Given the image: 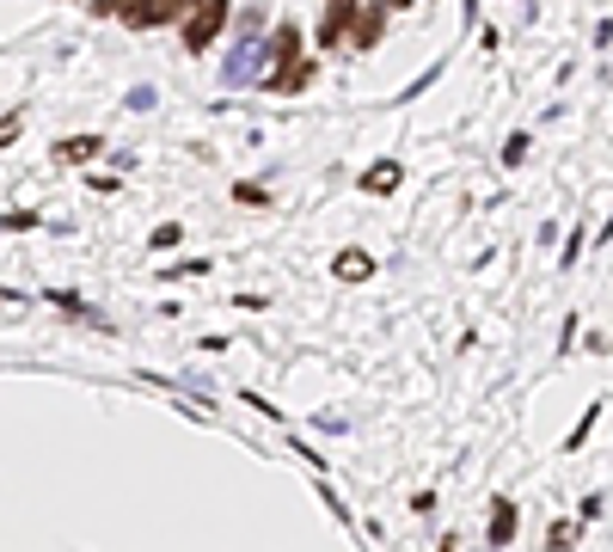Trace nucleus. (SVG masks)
<instances>
[{
	"instance_id": "1",
	"label": "nucleus",
	"mask_w": 613,
	"mask_h": 552,
	"mask_svg": "<svg viewBox=\"0 0 613 552\" xmlns=\"http://www.w3.org/2000/svg\"><path fill=\"white\" fill-rule=\"evenodd\" d=\"M221 25H228V0H190V19H184V49H209Z\"/></svg>"
},
{
	"instance_id": "2",
	"label": "nucleus",
	"mask_w": 613,
	"mask_h": 552,
	"mask_svg": "<svg viewBox=\"0 0 613 552\" xmlns=\"http://www.w3.org/2000/svg\"><path fill=\"white\" fill-rule=\"evenodd\" d=\"M184 7H190V0H129V7H123V19H129L136 31H148V25H166V19H178Z\"/></svg>"
},
{
	"instance_id": "3",
	"label": "nucleus",
	"mask_w": 613,
	"mask_h": 552,
	"mask_svg": "<svg viewBox=\"0 0 613 552\" xmlns=\"http://www.w3.org/2000/svg\"><path fill=\"white\" fill-rule=\"evenodd\" d=\"M516 504H509V497H490V547H509V540H516Z\"/></svg>"
},
{
	"instance_id": "4",
	"label": "nucleus",
	"mask_w": 613,
	"mask_h": 552,
	"mask_svg": "<svg viewBox=\"0 0 613 552\" xmlns=\"http://www.w3.org/2000/svg\"><path fill=\"white\" fill-rule=\"evenodd\" d=\"M264 49H270L276 74H282V68H294V61H301V31H294V25H276V37Z\"/></svg>"
},
{
	"instance_id": "5",
	"label": "nucleus",
	"mask_w": 613,
	"mask_h": 552,
	"mask_svg": "<svg viewBox=\"0 0 613 552\" xmlns=\"http://www.w3.org/2000/svg\"><path fill=\"white\" fill-rule=\"evenodd\" d=\"M350 19H356V0H332L325 19H320V44H337V31L350 25Z\"/></svg>"
},
{
	"instance_id": "6",
	"label": "nucleus",
	"mask_w": 613,
	"mask_h": 552,
	"mask_svg": "<svg viewBox=\"0 0 613 552\" xmlns=\"http://www.w3.org/2000/svg\"><path fill=\"white\" fill-rule=\"evenodd\" d=\"M344 283H362V276H374V258L368 252H337V264H332Z\"/></svg>"
},
{
	"instance_id": "7",
	"label": "nucleus",
	"mask_w": 613,
	"mask_h": 552,
	"mask_svg": "<svg viewBox=\"0 0 613 552\" xmlns=\"http://www.w3.org/2000/svg\"><path fill=\"white\" fill-rule=\"evenodd\" d=\"M307 80H313V61H294V68H282V74H270V80H264V87H270V92H301Z\"/></svg>"
},
{
	"instance_id": "8",
	"label": "nucleus",
	"mask_w": 613,
	"mask_h": 552,
	"mask_svg": "<svg viewBox=\"0 0 613 552\" xmlns=\"http://www.w3.org/2000/svg\"><path fill=\"white\" fill-rule=\"evenodd\" d=\"M381 19H386L381 7H362V13H356V44H362V49L374 44V37H381Z\"/></svg>"
},
{
	"instance_id": "9",
	"label": "nucleus",
	"mask_w": 613,
	"mask_h": 552,
	"mask_svg": "<svg viewBox=\"0 0 613 552\" xmlns=\"http://www.w3.org/2000/svg\"><path fill=\"white\" fill-rule=\"evenodd\" d=\"M258 49H264V44H240V49H233V61H228V80H233V87H240V80L252 74V61H258Z\"/></svg>"
},
{
	"instance_id": "10",
	"label": "nucleus",
	"mask_w": 613,
	"mask_h": 552,
	"mask_svg": "<svg viewBox=\"0 0 613 552\" xmlns=\"http://www.w3.org/2000/svg\"><path fill=\"white\" fill-rule=\"evenodd\" d=\"M393 184H398V166H393V160H381V166H374V172H368V179H362V191H374V197H386Z\"/></svg>"
},
{
	"instance_id": "11",
	"label": "nucleus",
	"mask_w": 613,
	"mask_h": 552,
	"mask_svg": "<svg viewBox=\"0 0 613 552\" xmlns=\"http://www.w3.org/2000/svg\"><path fill=\"white\" fill-rule=\"evenodd\" d=\"M92 153H99V141L80 136V141H68V148H61V160H92Z\"/></svg>"
},
{
	"instance_id": "12",
	"label": "nucleus",
	"mask_w": 613,
	"mask_h": 552,
	"mask_svg": "<svg viewBox=\"0 0 613 552\" xmlns=\"http://www.w3.org/2000/svg\"><path fill=\"white\" fill-rule=\"evenodd\" d=\"M398 7H412V0H398Z\"/></svg>"
}]
</instances>
